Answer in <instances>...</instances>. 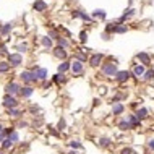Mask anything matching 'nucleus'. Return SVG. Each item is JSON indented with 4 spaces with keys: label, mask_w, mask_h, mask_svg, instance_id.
<instances>
[{
    "label": "nucleus",
    "mask_w": 154,
    "mask_h": 154,
    "mask_svg": "<svg viewBox=\"0 0 154 154\" xmlns=\"http://www.w3.org/2000/svg\"><path fill=\"white\" fill-rule=\"evenodd\" d=\"M130 78H132V72H128V70H122V72H118L117 75H115V80L117 83H120V84H123V83H127Z\"/></svg>",
    "instance_id": "5"
},
{
    "label": "nucleus",
    "mask_w": 154,
    "mask_h": 154,
    "mask_svg": "<svg viewBox=\"0 0 154 154\" xmlns=\"http://www.w3.org/2000/svg\"><path fill=\"white\" fill-rule=\"evenodd\" d=\"M127 31H128V26L127 25H118V23H117V26L114 28V33H117V34L127 33Z\"/></svg>",
    "instance_id": "23"
},
{
    "label": "nucleus",
    "mask_w": 154,
    "mask_h": 154,
    "mask_svg": "<svg viewBox=\"0 0 154 154\" xmlns=\"http://www.w3.org/2000/svg\"><path fill=\"white\" fill-rule=\"evenodd\" d=\"M19 78L23 80V83H25L26 86H29L31 83L39 81L37 76H36V73H34V70H33V72H29V70H25V72H21V73H19Z\"/></svg>",
    "instance_id": "2"
},
{
    "label": "nucleus",
    "mask_w": 154,
    "mask_h": 154,
    "mask_svg": "<svg viewBox=\"0 0 154 154\" xmlns=\"http://www.w3.org/2000/svg\"><path fill=\"white\" fill-rule=\"evenodd\" d=\"M143 81L146 83H151L154 80V68H149V70H146V73L143 75V78H141Z\"/></svg>",
    "instance_id": "20"
},
{
    "label": "nucleus",
    "mask_w": 154,
    "mask_h": 154,
    "mask_svg": "<svg viewBox=\"0 0 154 154\" xmlns=\"http://www.w3.org/2000/svg\"><path fill=\"white\" fill-rule=\"evenodd\" d=\"M101 36H102V39H104V41H109V39H110V36H109V33H107V31H104V33H102Z\"/></svg>",
    "instance_id": "40"
},
{
    "label": "nucleus",
    "mask_w": 154,
    "mask_h": 154,
    "mask_svg": "<svg viewBox=\"0 0 154 154\" xmlns=\"http://www.w3.org/2000/svg\"><path fill=\"white\" fill-rule=\"evenodd\" d=\"M146 73V67L143 64H135L132 68V76L133 78H143V75Z\"/></svg>",
    "instance_id": "6"
},
{
    "label": "nucleus",
    "mask_w": 154,
    "mask_h": 154,
    "mask_svg": "<svg viewBox=\"0 0 154 154\" xmlns=\"http://www.w3.org/2000/svg\"><path fill=\"white\" fill-rule=\"evenodd\" d=\"M0 154H5V153H3V151H0Z\"/></svg>",
    "instance_id": "45"
},
{
    "label": "nucleus",
    "mask_w": 154,
    "mask_h": 154,
    "mask_svg": "<svg viewBox=\"0 0 154 154\" xmlns=\"http://www.w3.org/2000/svg\"><path fill=\"white\" fill-rule=\"evenodd\" d=\"M125 118H127V120L130 122V123H132V127H133V128L141 127V122H143V120H140V118L136 117V114H128V115L125 117Z\"/></svg>",
    "instance_id": "10"
},
{
    "label": "nucleus",
    "mask_w": 154,
    "mask_h": 154,
    "mask_svg": "<svg viewBox=\"0 0 154 154\" xmlns=\"http://www.w3.org/2000/svg\"><path fill=\"white\" fill-rule=\"evenodd\" d=\"M34 73H36L37 80H41V81L47 80V70H46V68H41V67H34Z\"/></svg>",
    "instance_id": "14"
},
{
    "label": "nucleus",
    "mask_w": 154,
    "mask_h": 154,
    "mask_svg": "<svg viewBox=\"0 0 154 154\" xmlns=\"http://www.w3.org/2000/svg\"><path fill=\"white\" fill-rule=\"evenodd\" d=\"M75 60H80V62H86V57L83 54H75Z\"/></svg>",
    "instance_id": "38"
},
{
    "label": "nucleus",
    "mask_w": 154,
    "mask_h": 154,
    "mask_svg": "<svg viewBox=\"0 0 154 154\" xmlns=\"http://www.w3.org/2000/svg\"><path fill=\"white\" fill-rule=\"evenodd\" d=\"M101 72L104 76H107V78H115V75L118 73V70H117V64L115 62H110V64H104L101 67Z\"/></svg>",
    "instance_id": "1"
},
{
    "label": "nucleus",
    "mask_w": 154,
    "mask_h": 154,
    "mask_svg": "<svg viewBox=\"0 0 154 154\" xmlns=\"http://www.w3.org/2000/svg\"><path fill=\"white\" fill-rule=\"evenodd\" d=\"M49 36H50V37H54V39H58V37H60V36L57 34V31H54V29H50V31H49Z\"/></svg>",
    "instance_id": "39"
},
{
    "label": "nucleus",
    "mask_w": 154,
    "mask_h": 154,
    "mask_svg": "<svg viewBox=\"0 0 154 154\" xmlns=\"http://www.w3.org/2000/svg\"><path fill=\"white\" fill-rule=\"evenodd\" d=\"M54 57H57L58 60H65L67 58V50L64 49V47H60V46L55 47L54 49Z\"/></svg>",
    "instance_id": "12"
},
{
    "label": "nucleus",
    "mask_w": 154,
    "mask_h": 154,
    "mask_svg": "<svg viewBox=\"0 0 154 154\" xmlns=\"http://www.w3.org/2000/svg\"><path fill=\"white\" fill-rule=\"evenodd\" d=\"M135 114H136V117L140 118V120H144V118L149 117V110L146 109V107H138Z\"/></svg>",
    "instance_id": "16"
},
{
    "label": "nucleus",
    "mask_w": 154,
    "mask_h": 154,
    "mask_svg": "<svg viewBox=\"0 0 154 154\" xmlns=\"http://www.w3.org/2000/svg\"><path fill=\"white\" fill-rule=\"evenodd\" d=\"M8 64L11 67H18V65H21L23 64V57H21V54H10L8 55Z\"/></svg>",
    "instance_id": "7"
},
{
    "label": "nucleus",
    "mask_w": 154,
    "mask_h": 154,
    "mask_svg": "<svg viewBox=\"0 0 154 154\" xmlns=\"http://www.w3.org/2000/svg\"><path fill=\"white\" fill-rule=\"evenodd\" d=\"M125 112V105L122 102H112V115H122Z\"/></svg>",
    "instance_id": "9"
},
{
    "label": "nucleus",
    "mask_w": 154,
    "mask_h": 154,
    "mask_svg": "<svg viewBox=\"0 0 154 154\" xmlns=\"http://www.w3.org/2000/svg\"><path fill=\"white\" fill-rule=\"evenodd\" d=\"M70 148H73V149H81L83 148V144L80 143V141H70Z\"/></svg>",
    "instance_id": "33"
},
{
    "label": "nucleus",
    "mask_w": 154,
    "mask_h": 154,
    "mask_svg": "<svg viewBox=\"0 0 154 154\" xmlns=\"http://www.w3.org/2000/svg\"><path fill=\"white\" fill-rule=\"evenodd\" d=\"M117 127L118 128H120L122 130V132H127V130H133V127H132V123H130V122L127 120V118H122V120L120 122H118V123H117Z\"/></svg>",
    "instance_id": "15"
},
{
    "label": "nucleus",
    "mask_w": 154,
    "mask_h": 154,
    "mask_svg": "<svg viewBox=\"0 0 154 154\" xmlns=\"http://www.w3.org/2000/svg\"><path fill=\"white\" fill-rule=\"evenodd\" d=\"M11 28H13V23H7L5 26L0 28V34H3V36H5V34H8L10 31H11Z\"/></svg>",
    "instance_id": "24"
},
{
    "label": "nucleus",
    "mask_w": 154,
    "mask_h": 154,
    "mask_svg": "<svg viewBox=\"0 0 154 154\" xmlns=\"http://www.w3.org/2000/svg\"><path fill=\"white\" fill-rule=\"evenodd\" d=\"M10 64H8V62H0V73H7V72H8V70H10Z\"/></svg>",
    "instance_id": "28"
},
{
    "label": "nucleus",
    "mask_w": 154,
    "mask_h": 154,
    "mask_svg": "<svg viewBox=\"0 0 154 154\" xmlns=\"http://www.w3.org/2000/svg\"><path fill=\"white\" fill-rule=\"evenodd\" d=\"M110 144H112L110 138H101V140H99V146H101V148H109Z\"/></svg>",
    "instance_id": "27"
},
{
    "label": "nucleus",
    "mask_w": 154,
    "mask_h": 154,
    "mask_svg": "<svg viewBox=\"0 0 154 154\" xmlns=\"http://www.w3.org/2000/svg\"><path fill=\"white\" fill-rule=\"evenodd\" d=\"M54 81H55V83H64V81H65V76H64V73H58V75H55V76H54Z\"/></svg>",
    "instance_id": "35"
},
{
    "label": "nucleus",
    "mask_w": 154,
    "mask_h": 154,
    "mask_svg": "<svg viewBox=\"0 0 154 154\" xmlns=\"http://www.w3.org/2000/svg\"><path fill=\"white\" fill-rule=\"evenodd\" d=\"M146 148H148L149 151L154 153V138H149V140L146 141Z\"/></svg>",
    "instance_id": "34"
},
{
    "label": "nucleus",
    "mask_w": 154,
    "mask_h": 154,
    "mask_svg": "<svg viewBox=\"0 0 154 154\" xmlns=\"http://www.w3.org/2000/svg\"><path fill=\"white\" fill-rule=\"evenodd\" d=\"M16 50H18V54L26 52V50H28V44H25V42H19V44L16 46Z\"/></svg>",
    "instance_id": "31"
},
{
    "label": "nucleus",
    "mask_w": 154,
    "mask_h": 154,
    "mask_svg": "<svg viewBox=\"0 0 154 154\" xmlns=\"http://www.w3.org/2000/svg\"><path fill=\"white\" fill-rule=\"evenodd\" d=\"M13 141H10L8 140V138H5V140H3L2 141V149H5V151H7V149H11V148H13Z\"/></svg>",
    "instance_id": "26"
},
{
    "label": "nucleus",
    "mask_w": 154,
    "mask_h": 154,
    "mask_svg": "<svg viewBox=\"0 0 154 154\" xmlns=\"http://www.w3.org/2000/svg\"><path fill=\"white\" fill-rule=\"evenodd\" d=\"M57 42H58V46H60V47H64V49H65V47H68V41H67L65 37H62V36L57 39Z\"/></svg>",
    "instance_id": "32"
},
{
    "label": "nucleus",
    "mask_w": 154,
    "mask_h": 154,
    "mask_svg": "<svg viewBox=\"0 0 154 154\" xmlns=\"http://www.w3.org/2000/svg\"><path fill=\"white\" fill-rule=\"evenodd\" d=\"M133 154H138V153H133Z\"/></svg>",
    "instance_id": "46"
},
{
    "label": "nucleus",
    "mask_w": 154,
    "mask_h": 154,
    "mask_svg": "<svg viewBox=\"0 0 154 154\" xmlns=\"http://www.w3.org/2000/svg\"><path fill=\"white\" fill-rule=\"evenodd\" d=\"M21 88H23V86H19L18 83L10 81L8 84L5 86V93H7V94H11V96H16V94L21 93Z\"/></svg>",
    "instance_id": "4"
},
{
    "label": "nucleus",
    "mask_w": 154,
    "mask_h": 154,
    "mask_svg": "<svg viewBox=\"0 0 154 154\" xmlns=\"http://www.w3.org/2000/svg\"><path fill=\"white\" fill-rule=\"evenodd\" d=\"M68 70H72V62L64 60L60 65H58V73H65V72H68Z\"/></svg>",
    "instance_id": "19"
},
{
    "label": "nucleus",
    "mask_w": 154,
    "mask_h": 154,
    "mask_svg": "<svg viewBox=\"0 0 154 154\" xmlns=\"http://www.w3.org/2000/svg\"><path fill=\"white\" fill-rule=\"evenodd\" d=\"M80 39H81V42H84V41H86V33H84V31H81V34H80Z\"/></svg>",
    "instance_id": "43"
},
{
    "label": "nucleus",
    "mask_w": 154,
    "mask_h": 154,
    "mask_svg": "<svg viewBox=\"0 0 154 154\" xmlns=\"http://www.w3.org/2000/svg\"><path fill=\"white\" fill-rule=\"evenodd\" d=\"M65 128V120H60L58 122V130H64Z\"/></svg>",
    "instance_id": "42"
},
{
    "label": "nucleus",
    "mask_w": 154,
    "mask_h": 154,
    "mask_svg": "<svg viewBox=\"0 0 154 154\" xmlns=\"http://www.w3.org/2000/svg\"><path fill=\"white\" fill-rule=\"evenodd\" d=\"M5 52H7L5 46H3V44H0V54H5Z\"/></svg>",
    "instance_id": "44"
},
{
    "label": "nucleus",
    "mask_w": 154,
    "mask_h": 154,
    "mask_svg": "<svg viewBox=\"0 0 154 154\" xmlns=\"http://www.w3.org/2000/svg\"><path fill=\"white\" fill-rule=\"evenodd\" d=\"M33 8L36 10V11H46V8H47V3L44 2V0H37V2H34Z\"/></svg>",
    "instance_id": "18"
},
{
    "label": "nucleus",
    "mask_w": 154,
    "mask_h": 154,
    "mask_svg": "<svg viewBox=\"0 0 154 154\" xmlns=\"http://www.w3.org/2000/svg\"><path fill=\"white\" fill-rule=\"evenodd\" d=\"M136 60H140V64H143L144 67H148L149 64H151V57H149V54L146 52H140L136 55Z\"/></svg>",
    "instance_id": "11"
},
{
    "label": "nucleus",
    "mask_w": 154,
    "mask_h": 154,
    "mask_svg": "<svg viewBox=\"0 0 154 154\" xmlns=\"http://www.w3.org/2000/svg\"><path fill=\"white\" fill-rule=\"evenodd\" d=\"M3 105H5L7 109H15V107H18V105H19V102H18V99L15 96H11V94H5V96H3Z\"/></svg>",
    "instance_id": "3"
},
{
    "label": "nucleus",
    "mask_w": 154,
    "mask_h": 154,
    "mask_svg": "<svg viewBox=\"0 0 154 154\" xmlns=\"http://www.w3.org/2000/svg\"><path fill=\"white\" fill-rule=\"evenodd\" d=\"M73 16H75V18H81V19H84V21H93L89 15H86L84 11H81V10H76V11H73Z\"/></svg>",
    "instance_id": "21"
},
{
    "label": "nucleus",
    "mask_w": 154,
    "mask_h": 154,
    "mask_svg": "<svg viewBox=\"0 0 154 154\" xmlns=\"http://www.w3.org/2000/svg\"><path fill=\"white\" fill-rule=\"evenodd\" d=\"M7 138V133H5V128H3V125L0 123V143H2L3 140Z\"/></svg>",
    "instance_id": "36"
},
{
    "label": "nucleus",
    "mask_w": 154,
    "mask_h": 154,
    "mask_svg": "<svg viewBox=\"0 0 154 154\" xmlns=\"http://www.w3.org/2000/svg\"><path fill=\"white\" fill-rule=\"evenodd\" d=\"M93 16H94V18H101V19H104V18H105V11H104V10H96V11L93 13Z\"/></svg>",
    "instance_id": "30"
},
{
    "label": "nucleus",
    "mask_w": 154,
    "mask_h": 154,
    "mask_svg": "<svg viewBox=\"0 0 154 154\" xmlns=\"http://www.w3.org/2000/svg\"><path fill=\"white\" fill-rule=\"evenodd\" d=\"M72 72H73L75 75H81L83 72H84V65H83V62L73 60V62H72Z\"/></svg>",
    "instance_id": "8"
},
{
    "label": "nucleus",
    "mask_w": 154,
    "mask_h": 154,
    "mask_svg": "<svg viewBox=\"0 0 154 154\" xmlns=\"http://www.w3.org/2000/svg\"><path fill=\"white\" fill-rule=\"evenodd\" d=\"M133 153H135V151H133L130 146H127V148H123V149L120 151V154H133Z\"/></svg>",
    "instance_id": "37"
},
{
    "label": "nucleus",
    "mask_w": 154,
    "mask_h": 154,
    "mask_svg": "<svg viewBox=\"0 0 154 154\" xmlns=\"http://www.w3.org/2000/svg\"><path fill=\"white\" fill-rule=\"evenodd\" d=\"M7 138H8L10 141H13V143H18V141H19V135H18V132H15V130L11 133H8Z\"/></svg>",
    "instance_id": "25"
},
{
    "label": "nucleus",
    "mask_w": 154,
    "mask_h": 154,
    "mask_svg": "<svg viewBox=\"0 0 154 154\" xmlns=\"http://www.w3.org/2000/svg\"><path fill=\"white\" fill-rule=\"evenodd\" d=\"M33 93H34V89L31 88V86H23V88H21V93H19V96L25 97V99H28V97L33 96Z\"/></svg>",
    "instance_id": "17"
},
{
    "label": "nucleus",
    "mask_w": 154,
    "mask_h": 154,
    "mask_svg": "<svg viewBox=\"0 0 154 154\" xmlns=\"http://www.w3.org/2000/svg\"><path fill=\"white\" fill-rule=\"evenodd\" d=\"M41 42H42V46H44L46 49H50V47H52V39L50 37H42Z\"/></svg>",
    "instance_id": "29"
},
{
    "label": "nucleus",
    "mask_w": 154,
    "mask_h": 154,
    "mask_svg": "<svg viewBox=\"0 0 154 154\" xmlns=\"http://www.w3.org/2000/svg\"><path fill=\"white\" fill-rule=\"evenodd\" d=\"M18 127H19V128H23V127H28V122H23V120H19V122H18Z\"/></svg>",
    "instance_id": "41"
},
{
    "label": "nucleus",
    "mask_w": 154,
    "mask_h": 154,
    "mask_svg": "<svg viewBox=\"0 0 154 154\" xmlns=\"http://www.w3.org/2000/svg\"><path fill=\"white\" fill-rule=\"evenodd\" d=\"M7 112H8V115L13 117V118H18V117L23 115V112L19 109H16V107H15V109H7Z\"/></svg>",
    "instance_id": "22"
},
{
    "label": "nucleus",
    "mask_w": 154,
    "mask_h": 154,
    "mask_svg": "<svg viewBox=\"0 0 154 154\" xmlns=\"http://www.w3.org/2000/svg\"><path fill=\"white\" fill-rule=\"evenodd\" d=\"M102 58H104V55H102V54H94V55H91V58H89V65H91V67H97V65H101Z\"/></svg>",
    "instance_id": "13"
}]
</instances>
